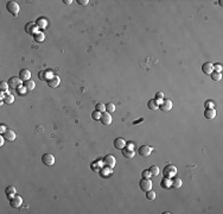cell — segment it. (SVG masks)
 <instances>
[{
  "instance_id": "obj_1",
  "label": "cell",
  "mask_w": 223,
  "mask_h": 214,
  "mask_svg": "<svg viewBox=\"0 0 223 214\" xmlns=\"http://www.w3.org/2000/svg\"><path fill=\"white\" fill-rule=\"evenodd\" d=\"M122 152V156L126 157V158H133L134 157V145L132 143H128V144H126V146L121 150Z\"/></svg>"
},
{
  "instance_id": "obj_2",
  "label": "cell",
  "mask_w": 223,
  "mask_h": 214,
  "mask_svg": "<svg viewBox=\"0 0 223 214\" xmlns=\"http://www.w3.org/2000/svg\"><path fill=\"white\" fill-rule=\"evenodd\" d=\"M6 9H7V11H9L13 17H17V16L19 14V10H20V7H19V4L16 3V1H7V4H6Z\"/></svg>"
},
{
  "instance_id": "obj_3",
  "label": "cell",
  "mask_w": 223,
  "mask_h": 214,
  "mask_svg": "<svg viewBox=\"0 0 223 214\" xmlns=\"http://www.w3.org/2000/svg\"><path fill=\"white\" fill-rule=\"evenodd\" d=\"M163 174H164V177H167V178H172L173 176L177 175V168L172 164H169L164 168L163 170Z\"/></svg>"
},
{
  "instance_id": "obj_4",
  "label": "cell",
  "mask_w": 223,
  "mask_h": 214,
  "mask_svg": "<svg viewBox=\"0 0 223 214\" xmlns=\"http://www.w3.org/2000/svg\"><path fill=\"white\" fill-rule=\"evenodd\" d=\"M139 187L142 192H148L152 189V181L150 178H142L140 182H139Z\"/></svg>"
},
{
  "instance_id": "obj_5",
  "label": "cell",
  "mask_w": 223,
  "mask_h": 214,
  "mask_svg": "<svg viewBox=\"0 0 223 214\" xmlns=\"http://www.w3.org/2000/svg\"><path fill=\"white\" fill-rule=\"evenodd\" d=\"M38 29H39V27H38L37 24L33 23V21H31V23H28V24L25 25V31H26L27 34H30V35H33V36L39 32Z\"/></svg>"
},
{
  "instance_id": "obj_6",
  "label": "cell",
  "mask_w": 223,
  "mask_h": 214,
  "mask_svg": "<svg viewBox=\"0 0 223 214\" xmlns=\"http://www.w3.org/2000/svg\"><path fill=\"white\" fill-rule=\"evenodd\" d=\"M21 80L19 79V76L17 77V76H13V77H11L10 80H9V86H10V88L11 89H19L20 87H21Z\"/></svg>"
},
{
  "instance_id": "obj_7",
  "label": "cell",
  "mask_w": 223,
  "mask_h": 214,
  "mask_svg": "<svg viewBox=\"0 0 223 214\" xmlns=\"http://www.w3.org/2000/svg\"><path fill=\"white\" fill-rule=\"evenodd\" d=\"M153 151V147L150 146V145H141L139 147V155L141 157H148Z\"/></svg>"
},
{
  "instance_id": "obj_8",
  "label": "cell",
  "mask_w": 223,
  "mask_h": 214,
  "mask_svg": "<svg viewBox=\"0 0 223 214\" xmlns=\"http://www.w3.org/2000/svg\"><path fill=\"white\" fill-rule=\"evenodd\" d=\"M55 156L53 155H51V154H44L43 156H42V162H43V164H45V165H48V167H51V165H53L55 164Z\"/></svg>"
},
{
  "instance_id": "obj_9",
  "label": "cell",
  "mask_w": 223,
  "mask_h": 214,
  "mask_svg": "<svg viewBox=\"0 0 223 214\" xmlns=\"http://www.w3.org/2000/svg\"><path fill=\"white\" fill-rule=\"evenodd\" d=\"M103 164H105V167H108V168L113 169L115 167V164H116V160H115V157L113 155H107L103 158Z\"/></svg>"
},
{
  "instance_id": "obj_10",
  "label": "cell",
  "mask_w": 223,
  "mask_h": 214,
  "mask_svg": "<svg viewBox=\"0 0 223 214\" xmlns=\"http://www.w3.org/2000/svg\"><path fill=\"white\" fill-rule=\"evenodd\" d=\"M10 205H11V207H13V208H19V207L23 205V199H21V196L16 194L13 198L10 199Z\"/></svg>"
},
{
  "instance_id": "obj_11",
  "label": "cell",
  "mask_w": 223,
  "mask_h": 214,
  "mask_svg": "<svg viewBox=\"0 0 223 214\" xmlns=\"http://www.w3.org/2000/svg\"><path fill=\"white\" fill-rule=\"evenodd\" d=\"M100 121H101V123H102L105 126L110 125V124H112V121H113L112 114L108 113V112H103V113L101 114V119H100Z\"/></svg>"
},
{
  "instance_id": "obj_12",
  "label": "cell",
  "mask_w": 223,
  "mask_h": 214,
  "mask_svg": "<svg viewBox=\"0 0 223 214\" xmlns=\"http://www.w3.org/2000/svg\"><path fill=\"white\" fill-rule=\"evenodd\" d=\"M159 110H162L163 112H169L172 110V101L169 99H163V102L159 105Z\"/></svg>"
},
{
  "instance_id": "obj_13",
  "label": "cell",
  "mask_w": 223,
  "mask_h": 214,
  "mask_svg": "<svg viewBox=\"0 0 223 214\" xmlns=\"http://www.w3.org/2000/svg\"><path fill=\"white\" fill-rule=\"evenodd\" d=\"M46 82H48V86H49L50 88H57V87L59 86V83H61V79H59V76L55 75V76L49 77V80H48Z\"/></svg>"
},
{
  "instance_id": "obj_14",
  "label": "cell",
  "mask_w": 223,
  "mask_h": 214,
  "mask_svg": "<svg viewBox=\"0 0 223 214\" xmlns=\"http://www.w3.org/2000/svg\"><path fill=\"white\" fill-rule=\"evenodd\" d=\"M163 102V100H157V99H152L147 102V107L152 111H157L159 110V105H160Z\"/></svg>"
},
{
  "instance_id": "obj_15",
  "label": "cell",
  "mask_w": 223,
  "mask_h": 214,
  "mask_svg": "<svg viewBox=\"0 0 223 214\" xmlns=\"http://www.w3.org/2000/svg\"><path fill=\"white\" fill-rule=\"evenodd\" d=\"M182 185H183V181H182V178H180V177H178L177 175H176V176H173V177L171 178V188L178 189V188H180V187H182Z\"/></svg>"
},
{
  "instance_id": "obj_16",
  "label": "cell",
  "mask_w": 223,
  "mask_h": 214,
  "mask_svg": "<svg viewBox=\"0 0 223 214\" xmlns=\"http://www.w3.org/2000/svg\"><path fill=\"white\" fill-rule=\"evenodd\" d=\"M19 79L24 82L31 80V72L28 69H21L20 73H19Z\"/></svg>"
},
{
  "instance_id": "obj_17",
  "label": "cell",
  "mask_w": 223,
  "mask_h": 214,
  "mask_svg": "<svg viewBox=\"0 0 223 214\" xmlns=\"http://www.w3.org/2000/svg\"><path fill=\"white\" fill-rule=\"evenodd\" d=\"M3 136H4V138H5L7 142H13V140L16 139V137H17L16 132L12 131V130H9V129H7V131H6L5 133H3Z\"/></svg>"
},
{
  "instance_id": "obj_18",
  "label": "cell",
  "mask_w": 223,
  "mask_h": 214,
  "mask_svg": "<svg viewBox=\"0 0 223 214\" xmlns=\"http://www.w3.org/2000/svg\"><path fill=\"white\" fill-rule=\"evenodd\" d=\"M216 114H217V112L215 108H205V111H204V117L207 119H210V120L216 118Z\"/></svg>"
},
{
  "instance_id": "obj_19",
  "label": "cell",
  "mask_w": 223,
  "mask_h": 214,
  "mask_svg": "<svg viewBox=\"0 0 223 214\" xmlns=\"http://www.w3.org/2000/svg\"><path fill=\"white\" fill-rule=\"evenodd\" d=\"M202 72H203L205 75H210V74L214 72V69H212V63L205 62V63L202 66Z\"/></svg>"
},
{
  "instance_id": "obj_20",
  "label": "cell",
  "mask_w": 223,
  "mask_h": 214,
  "mask_svg": "<svg viewBox=\"0 0 223 214\" xmlns=\"http://www.w3.org/2000/svg\"><path fill=\"white\" fill-rule=\"evenodd\" d=\"M114 146H115V149H118V150H122V149L126 146V142H125V139L121 138V137L116 138V139L114 140Z\"/></svg>"
},
{
  "instance_id": "obj_21",
  "label": "cell",
  "mask_w": 223,
  "mask_h": 214,
  "mask_svg": "<svg viewBox=\"0 0 223 214\" xmlns=\"http://www.w3.org/2000/svg\"><path fill=\"white\" fill-rule=\"evenodd\" d=\"M100 175L102 176V177H105V178H108L112 174H113V169L112 168H108V167H106V168H102L100 171Z\"/></svg>"
},
{
  "instance_id": "obj_22",
  "label": "cell",
  "mask_w": 223,
  "mask_h": 214,
  "mask_svg": "<svg viewBox=\"0 0 223 214\" xmlns=\"http://www.w3.org/2000/svg\"><path fill=\"white\" fill-rule=\"evenodd\" d=\"M5 193H6V196H7L9 199H11V198H13V196L17 194V189H16V187H13V186H9V187L5 189Z\"/></svg>"
},
{
  "instance_id": "obj_23",
  "label": "cell",
  "mask_w": 223,
  "mask_h": 214,
  "mask_svg": "<svg viewBox=\"0 0 223 214\" xmlns=\"http://www.w3.org/2000/svg\"><path fill=\"white\" fill-rule=\"evenodd\" d=\"M103 167H105V164H103V161H96V162L91 163V169H93L94 171H100V170H101Z\"/></svg>"
},
{
  "instance_id": "obj_24",
  "label": "cell",
  "mask_w": 223,
  "mask_h": 214,
  "mask_svg": "<svg viewBox=\"0 0 223 214\" xmlns=\"http://www.w3.org/2000/svg\"><path fill=\"white\" fill-rule=\"evenodd\" d=\"M160 187L163 189H170L171 188V178H167V177H164L160 182Z\"/></svg>"
},
{
  "instance_id": "obj_25",
  "label": "cell",
  "mask_w": 223,
  "mask_h": 214,
  "mask_svg": "<svg viewBox=\"0 0 223 214\" xmlns=\"http://www.w3.org/2000/svg\"><path fill=\"white\" fill-rule=\"evenodd\" d=\"M24 86H25V88H26L28 92H32V90L36 88V82L32 81V80H28V81H26V82L24 83Z\"/></svg>"
},
{
  "instance_id": "obj_26",
  "label": "cell",
  "mask_w": 223,
  "mask_h": 214,
  "mask_svg": "<svg viewBox=\"0 0 223 214\" xmlns=\"http://www.w3.org/2000/svg\"><path fill=\"white\" fill-rule=\"evenodd\" d=\"M36 24H37V26H38L39 29H42V30H43V29H45V27L48 26V20H46L45 18H39V19L37 20V23H36Z\"/></svg>"
},
{
  "instance_id": "obj_27",
  "label": "cell",
  "mask_w": 223,
  "mask_h": 214,
  "mask_svg": "<svg viewBox=\"0 0 223 214\" xmlns=\"http://www.w3.org/2000/svg\"><path fill=\"white\" fill-rule=\"evenodd\" d=\"M33 38H35V41H36V42L42 43V42L45 39V34H44L43 31H39L38 34H36V35L33 36Z\"/></svg>"
},
{
  "instance_id": "obj_28",
  "label": "cell",
  "mask_w": 223,
  "mask_h": 214,
  "mask_svg": "<svg viewBox=\"0 0 223 214\" xmlns=\"http://www.w3.org/2000/svg\"><path fill=\"white\" fill-rule=\"evenodd\" d=\"M49 74H50V72H48V70H41V72L38 73V79L42 80V81H44V80L48 81V80H49V79H48Z\"/></svg>"
},
{
  "instance_id": "obj_29",
  "label": "cell",
  "mask_w": 223,
  "mask_h": 214,
  "mask_svg": "<svg viewBox=\"0 0 223 214\" xmlns=\"http://www.w3.org/2000/svg\"><path fill=\"white\" fill-rule=\"evenodd\" d=\"M4 101H5L7 105H11V104L14 102V97H13L12 94H10V93H6V95H5V98H4Z\"/></svg>"
},
{
  "instance_id": "obj_30",
  "label": "cell",
  "mask_w": 223,
  "mask_h": 214,
  "mask_svg": "<svg viewBox=\"0 0 223 214\" xmlns=\"http://www.w3.org/2000/svg\"><path fill=\"white\" fill-rule=\"evenodd\" d=\"M150 171H151V174H152V176H158L159 172H160V169H159L158 165H152V167L150 168Z\"/></svg>"
},
{
  "instance_id": "obj_31",
  "label": "cell",
  "mask_w": 223,
  "mask_h": 214,
  "mask_svg": "<svg viewBox=\"0 0 223 214\" xmlns=\"http://www.w3.org/2000/svg\"><path fill=\"white\" fill-rule=\"evenodd\" d=\"M0 88H1V92H4V93H7V92H9V89H10L9 82H5V81H3L1 83H0Z\"/></svg>"
},
{
  "instance_id": "obj_32",
  "label": "cell",
  "mask_w": 223,
  "mask_h": 214,
  "mask_svg": "<svg viewBox=\"0 0 223 214\" xmlns=\"http://www.w3.org/2000/svg\"><path fill=\"white\" fill-rule=\"evenodd\" d=\"M95 111H99V112H101V113H103V112H106V105L105 104H96V106H95Z\"/></svg>"
},
{
  "instance_id": "obj_33",
  "label": "cell",
  "mask_w": 223,
  "mask_h": 214,
  "mask_svg": "<svg viewBox=\"0 0 223 214\" xmlns=\"http://www.w3.org/2000/svg\"><path fill=\"white\" fill-rule=\"evenodd\" d=\"M210 75H211V79H212L214 81H219V80L222 79V74H221V73H217V72H212Z\"/></svg>"
},
{
  "instance_id": "obj_34",
  "label": "cell",
  "mask_w": 223,
  "mask_h": 214,
  "mask_svg": "<svg viewBox=\"0 0 223 214\" xmlns=\"http://www.w3.org/2000/svg\"><path fill=\"white\" fill-rule=\"evenodd\" d=\"M115 111V105L114 104H112V102H108L107 105H106V112H108V113H113Z\"/></svg>"
},
{
  "instance_id": "obj_35",
  "label": "cell",
  "mask_w": 223,
  "mask_h": 214,
  "mask_svg": "<svg viewBox=\"0 0 223 214\" xmlns=\"http://www.w3.org/2000/svg\"><path fill=\"white\" fill-rule=\"evenodd\" d=\"M146 199H147V200L153 201V200L155 199V192H153L152 189H151V190H148V192H146Z\"/></svg>"
},
{
  "instance_id": "obj_36",
  "label": "cell",
  "mask_w": 223,
  "mask_h": 214,
  "mask_svg": "<svg viewBox=\"0 0 223 214\" xmlns=\"http://www.w3.org/2000/svg\"><path fill=\"white\" fill-rule=\"evenodd\" d=\"M101 112H99V111H94L93 113H91V117H93V119L94 120H100L101 119Z\"/></svg>"
},
{
  "instance_id": "obj_37",
  "label": "cell",
  "mask_w": 223,
  "mask_h": 214,
  "mask_svg": "<svg viewBox=\"0 0 223 214\" xmlns=\"http://www.w3.org/2000/svg\"><path fill=\"white\" fill-rule=\"evenodd\" d=\"M212 69H214V72L221 73L223 68H222V64H221V63H215V64H212Z\"/></svg>"
},
{
  "instance_id": "obj_38",
  "label": "cell",
  "mask_w": 223,
  "mask_h": 214,
  "mask_svg": "<svg viewBox=\"0 0 223 214\" xmlns=\"http://www.w3.org/2000/svg\"><path fill=\"white\" fill-rule=\"evenodd\" d=\"M141 175H142V178H150V177L152 176V174H151L150 169H146V170H144Z\"/></svg>"
},
{
  "instance_id": "obj_39",
  "label": "cell",
  "mask_w": 223,
  "mask_h": 214,
  "mask_svg": "<svg viewBox=\"0 0 223 214\" xmlns=\"http://www.w3.org/2000/svg\"><path fill=\"white\" fill-rule=\"evenodd\" d=\"M155 99L157 100H163L164 99V93L163 92H158V93L155 94Z\"/></svg>"
},
{
  "instance_id": "obj_40",
  "label": "cell",
  "mask_w": 223,
  "mask_h": 214,
  "mask_svg": "<svg viewBox=\"0 0 223 214\" xmlns=\"http://www.w3.org/2000/svg\"><path fill=\"white\" fill-rule=\"evenodd\" d=\"M204 106H205V108H207V107H209V108H214V107H215V105H214L212 101H207V102L204 104Z\"/></svg>"
},
{
  "instance_id": "obj_41",
  "label": "cell",
  "mask_w": 223,
  "mask_h": 214,
  "mask_svg": "<svg viewBox=\"0 0 223 214\" xmlns=\"http://www.w3.org/2000/svg\"><path fill=\"white\" fill-rule=\"evenodd\" d=\"M77 3H78L80 5H83V6H85V5H88L89 0H77Z\"/></svg>"
},
{
  "instance_id": "obj_42",
  "label": "cell",
  "mask_w": 223,
  "mask_h": 214,
  "mask_svg": "<svg viewBox=\"0 0 223 214\" xmlns=\"http://www.w3.org/2000/svg\"><path fill=\"white\" fill-rule=\"evenodd\" d=\"M6 131H7V127H6V125H4V124H3L1 126H0V133L3 135V133H5Z\"/></svg>"
},
{
  "instance_id": "obj_43",
  "label": "cell",
  "mask_w": 223,
  "mask_h": 214,
  "mask_svg": "<svg viewBox=\"0 0 223 214\" xmlns=\"http://www.w3.org/2000/svg\"><path fill=\"white\" fill-rule=\"evenodd\" d=\"M5 140H6V139L4 138V136H3V135L0 136V146H3V145H4V142H5Z\"/></svg>"
},
{
  "instance_id": "obj_44",
  "label": "cell",
  "mask_w": 223,
  "mask_h": 214,
  "mask_svg": "<svg viewBox=\"0 0 223 214\" xmlns=\"http://www.w3.org/2000/svg\"><path fill=\"white\" fill-rule=\"evenodd\" d=\"M141 121H144V119H142V118H140V119H138V120H135V121H133V125H137V124H139V123H141Z\"/></svg>"
},
{
  "instance_id": "obj_45",
  "label": "cell",
  "mask_w": 223,
  "mask_h": 214,
  "mask_svg": "<svg viewBox=\"0 0 223 214\" xmlns=\"http://www.w3.org/2000/svg\"><path fill=\"white\" fill-rule=\"evenodd\" d=\"M63 3H64L66 5H70L73 1H71V0H63Z\"/></svg>"
}]
</instances>
